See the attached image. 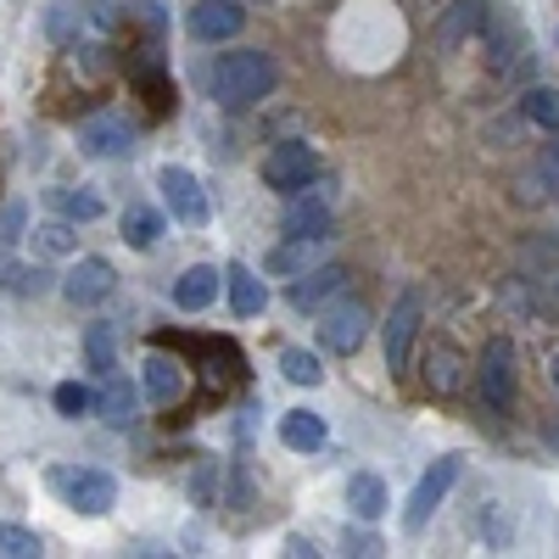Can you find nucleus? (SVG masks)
I'll return each instance as SVG.
<instances>
[{
    "label": "nucleus",
    "instance_id": "obj_1",
    "mask_svg": "<svg viewBox=\"0 0 559 559\" xmlns=\"http://www.w3.org/2000/svg\"><path fill=\"white\" fill-rule=\"evenodd\" d=\"M274 84H280V68H274L269 51H229L207 68V96L224 112H247V107L269 102Z\"/></svg>",
    "mask_w": 559,
    "mask_h": 559
},
{
    "label": "nucleus",
    "instance_id": "obj_2",
    "mask_svg": "<svg viewBox=\"0 0 559 559\" xmlns=\"http://www.w3.org/2000/svg\"><path fill=\"white\" fill-rule=\"evenodd\" d=\"M319 179V152L308 146V140H286V146H274L263 157V185L280 197H297L308 191V185Z\"/></svg>",
    "mask_w": 559,
    "mask_h": 559
},
{
    "label": "nucleus",
    "instance_id": "obj_3",
    "mask_svg": "<svg viewBox=\"0 0 559 559\" xmlns=\"http://www.w3.org/2000/svg\"><path fill=\"white\" fill-rule=\"evenodd\" d=\"M515 392H521V369H515V342L509 336H492L481 347V397L492 414H509L515 408Z\"/></svg>",
    "mask_w": 559,
    "mask_h": 559
},
{
    "label": "nucleus",
    "instance_id": "obj_4",
    "mask_svg": "<svg viewBox=\"0 0 559 559\" xmlns=\"http://www.w3.org/2000/svg\"><path fill=\"white\" fill-rule=\"evenodd\" d=\"M459 471H464V459H459V453H442V459L431 464V471L414 481V492H408V509H403V532H426V521L437 515V503L453 492Z\"/></svg>",
    "mask_w": 559,
    "mask_h": 559
},
{
    "label": "nucleus",
    "instance_id": "obj_5",
    "mask_svg": "<svg viewBox=\"0 0 559 559\" xmlns=\"http://www.w3.org/2000/svg\"><path fill=\"white\" fill-rule=\"evenodd\" d=\"M51 487H62L68 509L73 515H90V521L118 503V481L107 471H51Z\"/></svg>",
    "mask_w": 559,
    "mask_h": 559
},
{
    "label": "nucleus",
    "instance_id": "obj_6",
    "mask_svg": "<svg viewBox=\"0 0 559 559\" xmlns=\"http://www.w3.org/2000/svg\"><path fill=\"white\" fill-rule=\"evenodd\" d=\"M481 45H487V68L498 79H521L532 73V39L521 34L515 17H498L492 28H481Z\"/></svg>",
    "mask_w": 559,
    "mask_h": 559
},
{
    "label": "nucleus",
    "instance_id": "obj_7",
    "mask_svg": "<svg viewBox=\"0 0 559 559\" xmlns=\"http://www.w3.org/2000/svg\"><path fill=\"white\" fill-rule=\"evenodd\" d=\"M419 313H426V292L408 286V292L392 302V319H386V369H392V376H403V369H408L414 331H419Z\"/></svg>",
    "mask_w": 559,
    "mask_h": 559
},
{
    "label": "nucleus",
    "instance_id": "obj_8",
    "mask_svg": "<svg viewBox=\"0 0 559 559\" xmlns=\"http://www.w3.org/2000/svg\"><path fill=\"white\" fill-rule=\"evenodd\" d=\"M112 286H118V269H112L107 258H79V263L62 274V297H68L73 308H96V302H107Z\"/></svg>",
    "mask_w": 559,
    "mask_h": 559
},
{
    "label": "nucleus",
    "instance_id": "obj_9",
    "mask_svg": "<svg viewBox=\"0 0 559 559\" xmlns=\"http://www.w3.org/2000/svg\"><path fill=\"white\" fill-rule=\"evenodd\" d=\"M157 191H163V202H168V213L179 224H191V229L207 224V197H202V179L191 168H163L157 174Z\"/></svg>",
    "mask_w": 559,
    "mask_h": 559
},
{
    "label": "nucleus",
    "instance_id": "obj_10",
    "mask_svg": "<svg viewBox=\"0 0 559 559\" xmlns=\"http://www.w3.org/2000/svg\"><path fill=\"white\" fill-rule=\"evenodd\" d=\"M364 336H369V308L364 302H336V308H324V319H319V342L331 347V353H358L364 347Z\"/></svg>",
    "mask_w": 559,
    "mask_h": 559
},
{
    "label": "nucleus",
    "instance_id": "obj_11",
    "mask_svg": "<svg viewBox=\"0 0 559 559\" xmlns=\"http://www.w3.org/2000/svg\"><path fill=\"white\" fill-rule=\"evenodd\" d=\"M79 152L90 157H129L134 152V123H123L118 112H96L79 123Z\"/></svg>",
    "mask_w": 559,
    "mask_h": 559
},
{
    "label": "nucleus",
    "instance_id": "obj_12",
    "mask_svg": "<svg viewBox=\"0 0 559 559\" xmlns=\"http://www.w3.org/2000/svg\"><path fill=\"white\" fill-rule=\"evenodd\" d=\"M185 28H191V39H202V45H218V39H236L247 28V12L236 7V0H197Z\"/></svg>",
    "mask_w": 559,
    "mask_h": 559
},
{
    "label": "nucleus",
    "instance_id": "obj_13",
    "mask_svg": "<svg viewBox=\"0 0 559 559\" xmlns=\"http://www.w3.org/2000/svg\"><path fill=\"white\" fill-rule=\"evenodd\" d=\"M331 229H336V207H331V197L297 191V197L286 202V236H319V241H331Z\"/></svg>",
    "mask_w": 559,
    "mask_h": 559
},
{
    "label": "nucleus",
    "instance_id": "obj_14",
    "mask_svg": "<svg viewBox=\"0 0 559 559\" xmlns=\"http://www.w3.org/2000/svg\"><path fill=\"white\" fill-rule=\"evenodd\" d=\"M342 286H347V269H342V263H313L308 274H297V286H292V308L313 313L324 297H336Z\"/></svg>",
    "mask_w": 559,
    "mask_h": 559
},
{
    "label": "nucleus",
    "instance_id": "obj_15",
    "mask_svg": "<svg viewBox=\"0 0 559 559\" xmlns=\"http://www.w3.org/2000/svg\"><path fill=\"white\" fill-rule=\"evenodd\" d=\"M218 286H224V274H218L213 263H197V269H185V274L174 280V308H185V313H202V308H213Z\"/></svg>",
    "mask_w": 559,
    "mask_h": 559
},
{
    "label": "nucleus",
    "instance_id": "obj_16",
    "mask_svg": "<svg viewBox=\"0 0 559 559\" xmlns=\"http://www.w3.org/2000/svg\"><path fill=\"white\" fill-rule=\"evenodd\" d=\"M140 381H146V397H152L157 408H168V403H179V392H185V369H179V358L152 353L146 364H140Z\"/></svg>",
    "mask_w": 559,
    "mask_h": 559
},
{
    "label": "nucleus",
    "instance_id": "obj_17",
    "mask_svg": "<svg viewBox=\"0 0 559 559\" xmlns=\"http://www.w3.org/2000/svg\"><path fill=\"white\" fill-rule=\"evenodd\" d=\"M319 247H324L319 236H292L286 247H274V252L263 258V269L280 274V280H297V274H308V269L319 263Z\"/></svg>",
    "mask_w": 559,
    "mask_h": 559
},
{
    "label": "nucleus",
    "instance_id": "obj_18",
    "mask_svg": "<svg viewBox=\"0 0 559 559\" xmlns=\"http://www.w3.org/2000/svg\"><path fill=\"white\" fill-rule=\"evenodd\" d=\"M487 28V12L476 7V0H459V7H448V17L437 23V51H459L471 34Z\"/></svg>",
    "mask_w": 559,
    "mask_h": 559
},
{
    "label": "nucleus",
    "instance_id": "obj_19",
    "mask_svg": "<svg viewBox=\"0 0 559 559\" xmlns=\"http://www.w3.org/2000/svg\"><path fill=\"white\" fill-rule=\"evenodd\" d=\"M224 280H229V308H236V319H258V313L269 308L263 280H258L247 263H229V269H224Z\"/></svg>",
    "mask_w": 559,
    "mask_h": 559
},
{
    "label": "nucleus",
    "instance_id": "obj_20",
    "mask_svg": "<svg viewBox=\"0 0 559 559\" xmlns=\"http://www.w3.org/2000/svg\"><path fill=\"white\" fill-rule=\"evenodd\" d=\"M280 442H286L292 453H319V448H324V419H319L313 408L280 414Z\"/></svg>",
    "mask_w": 559,
    "mask_h": 559
},
{
    "label": "nucleus",
    "instance_id": "obj_21",
    "mask_svg": "<svg viewBox=\"0 0 559 559\" xmlns=\"http://www.w3.org/2000/svg\"><path fill=\"white\" fill-rule=\"evenodd\" d=\"M347 509H353V521H381V515H386V481L369 476V471H358V476L347 481Z\"/></svg>",
    "mask_w": 559,
    "mask_h": 559
},
{
    "label": "nucleus",
    "instance_id": "obj_22",
    "mask_svg": "<svg viewBox=\"0 0 559 559\" xmlns=\"http://www.w3.org/2000/svg\"><path fill=\"white\" fill-rule=\"evenodd\" d=\"M459 381H464V358H459V347H431L426 353V386L437 392V397H448V392H459Z\"/></svg>",
    "mask_w": 559,
    "mask_h": 559
},
{
    "label": "nucleus",
    "instance_id": "obj_23",
    "mask_svg": "<svg viewBox=\"0 0 559 559\" xmlns=\"http://www.w3.org/2000/svg\"><path fill=\"white\" fill-rule=\"evenodd\" d=\"M157 236H163V213H157V207H123V241H129L134 252L157 247Z\"/></svg>",
    "mask_w": 559,
    "mask_h": 559
},
{
    "label": "nucleus",
    "instance_id": "obj_24",
    "mask_svg": "<svg viewBox=\"0 0 559 559\" xmlns=\"http://www.w3.org/2000/svg\"><path fill=\"white\" fill-rule=\"evenodd\" d=\"M84 358H90V369L107 381L112 369H118V336H112V324H90L84 331Z\"/></svg>",
    "mask_w": 559,
    "mask_h": 559
},
{
    "label": "nucleus",
    "instance_id": "obj_25",
    "mask_svg": "<svg viewBox=\"0 0 559 559\" xmlns=\"http://www.w3.org/2000/svg\"><path fill=\"white\" fill-rule=\"evenodd\" d=\"M51 207H57L62 218H73V224H90V218L107 213V202L90 191V185H79V191H51Z\"/></svg>",
    "mask_w": 559,
    "mask_h": 559
},
{
    "label": "nucleus",
    "instance_id": "obj_26",
    "mask_svg": "<svg viewBox=\"0 0 559 559\" xmlns=\"http://www.w3.org/2000/svg\"><path fill=\"white\" fill-rule=\"evenodd\" d=\"M96 408H102V419H107V426H129V419H134V392L118 381V369H112V376H107V386H102V397H96Z\"/></svg>",
    "mask_w": 559,
    "mask_h": 559
},
{
    "label": "nucleus",
    "instance_id": "obj_27",
    "mask_svg": "<svg viewBox=\"0 0 559 559\" xmlns=\"http://www.w3.org/2000/svg\"><path fill=\"white\" fill-rule=\"evenodd\" d=\"M521 112L537 123V129H559V90H548V84H537V90H526V96H521Z\"/></svg>",
    "mask_w": 559,
    "mask_h": 559
},
{
    "label": "nucleus",
    "instance_id": "obj_28",
    "mask_svg": "<svg viewBox=\"0 0 559 559\" xmlns=\"http://www.w3.org/2000/svg\"><path fill=\"white\" fill-rule=\"evenodd\" d=\"M51 403H57V414H62V419H84L90 408H96V392H90L84 381H62V386L51 392Z\"/></svg>",
    "mask_w": 559,
    "mask_h": 559
},
{
    "label": "nucleus",
    "instance_id": "obj_29",
    "mask_svg": "<svg viewBox=\"0 0 559 559\" xmlns=\"http://www.w3.org/2000/svg\"><path fill=\"white\" fill-rule=\"evenodd\" d=\"M39 554H45V548H39V532L0 521V559H39Z\"/></svg>",
    "mask_w": 559,
    "mask_h": 559
},
{
    "label": "nucleus",
    "instance_id": "obj_30",
    "mask_svg": "<svg viewBox=\"0 0 559 559\" xmlns=\"http://www.w3.org/2000/svg\"><path fill=\"white\" fill-rule=\"evenodd\" d=\"M280 369H286V381H297V386H319V381H324L319 358L302 353V347H286V353H280Z\"/></svg>",
    "mask_w": 559,
    "mask_h": 559
},
{
    "label": "nucleus",
    "instance_id": "obj_31",
    "mask_svg": "<svg viewBox=\"0 0 559 559\" xmlns=\"http://www.w3.org/2000/svg\"><path fill=\"white\" fill-rule=\"evenodd\" d=\"M34 247H39V252H51V258L73 252V247H79V236H73V218H57V224H39V229H34Z\"/></svg>",
    "mask_w": 559,
    "mask_h": 559
},
{
    "label": "nucleus",
    "instance_id": "obj_32",
    "mask_svg": "<svg viewBox=\"0 0 559 559\" xmlns=\"http://www.w3.org/2000/svg\"><path fill=\"white\" fill-rule=\"evenodd\" d=\"M134 79H140V90H146V102H152L157 112H174V84L157 73V62H140Z\"/></svg>",
    "mask_w": 559,
    "mask_h": 559
},
{
    "label": "nucleus",
    "instance_id": "obj_33",
    "mask_svg": "<svg viewBox=\"0 0 559 559\" xmlns=\"http://www.w3.org/2000/svg\"><path fill=\"white\" fill-rule=\"evenodd\" d=\"M23 224H28V202H7V207H0V252H12L23 241Z\"/></svg>",
    "mask_w": 559,
    "mask_h": 559
},
{
    "label": "nucleus",
    "instance_id": "obj_34",
    "mask_svg": "<svg viewBox=\"0 0 559 559\" xmlns=\"http://www.w3.org/2000/svg\"><path fill=\"white\" fill-rule=\"evenodd\" d=\"M73 23H84V12L73 7V0H57L51 17H45V34H51V39H68V34H73Z\"/></svg>",
    "mask_w": 559,
    "mask_h": 559
},
{
    "label": "nucleus",
    "instance_id": "obj_35",
    "mask_svg": "<svg viewBox=\"0 0 559 559\" xmlns=\"http://www.w3.org/2000/svg\"><path fill=\"white\" fill-rule=\"evenodd\" d=\"M90 7H96V12H90V23H96V28H112L123 12H118V0H90Z\"/></svg>",
    "mask_w": 559,
    "mask_h": 559
},
{
    "label": "nucleus",
    "instance_id": "obj_36",
    "mask_svg": "<svg viewBox=\"0 0 559 559\" xmlns=\"http://www.w3.org/2000/svg\"><path fill=\"white\" fill-rule=\"evenodd\" d=\"M543 174H548V185L559 191V146H548V163H543Z\"/></svg>",
    "mask_w": 559,
    "mask_h": 559
},
{
    "label": "nucleus",
    "instance_id": "obj_37",
    "mask_svg": "<svg viewBox=\"0 0 559 559\" xmlns=\"http://www.w3.org/2000/svg\"><path fill=\"white\" fill-rule=\"evenodd\" d=\"M548 376H554V386H559V353H554V369H548Z\"/></svg>",
    "mask_w": 559,
    "mask_h": 559
}]
</instances>
